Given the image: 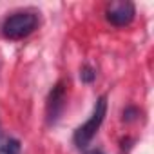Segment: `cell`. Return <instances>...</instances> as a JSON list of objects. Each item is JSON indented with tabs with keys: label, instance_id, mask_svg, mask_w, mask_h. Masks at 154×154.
Listing matches in <instances>:
<instances>
[{
	"label": "cell",
	"instance_id": "obj_1",
	"mask_svg": "<svg viewBox=\"0 0 154 154\" xmlns=\"http://www.w3.org/2000/svg\"><path fill=\"white\" fill-rule=\"evenodd\" d=\"M36 27H38V17L31 11H20L8 17L2 22L0 33L8 40H22L27 38Z\"/></svg>",
	"mask_w": 154,
	"mask_h": 154
},
{
	"label": "cell",
	"instance_id": "obj_2",
	"mask_svg": "<svg viewBox=\"0 0 154 154\" xmlns=\"http://www.w3.org/2000/svg\"><path fill=\"white\" fill-rule=\"evenodd\" d=\"M105 114H107V96H100L94 103V109H93V114L89 116V120L74 131L72 140L78 149H85L91 143V140L96 136L98 129L102 127Z\"/></svg>",
	"mask_w": 154,
	"mask_h": 154
},
{
	"label": "cell",
	"instance_id": "obj_3",
	"mask_svg": "<svg viewBox=\"0 0 154 154\" xmlns=\"http://www.w3.org/2000/svg\"><path fill=\"white\" fill-rule=\"evenodd\" d=\"M134 15H136V8H134L132 2H129V0H116V2H111L107 6V11H105L107 22L112 24L114 27L129 26L134 20Z\"/></svg>",
	"mask_w": 154,
	"mask_h": 154
},
{
	"label": "cell",
	"instance_id": "obj_4",
	"mask_svg": "<svg viewBox=\"0 0 154 154\" xmlns=\"http://www.w3.org/2000/svg\"><path fill=\"white\" fill-rule=\"evenodd\" d=\"M63 109H65V82H58L47 96V123L49 125L56 123Z\"/></svg>",
	"mask_w": 154,
	"mask_h": 154
},
{
	"label": "cell",
	"instance_id": "obj_5",
	"mask_svg": "<svg viewBox=\"0 0 154 154\" xmlns=\"http://www.w3.org/2000/svg\"><path fill=\"white\" fill-rule=\"evenodd\" d=\"M22 143L8 134H0V154H20Z\"/></svg>",
	"mask_w": 154,
	"mask_h": 154
},
{
	"label": "cell",
	"instance_id": "obj_6",
	"mask_svg": "<svg viewBox=\"0 0 154 154\" xmlns=\"http://www.w3.org/2000/svg\"><path fill=\"white\" fill-rule=\"evenodd\" d=\"M80 78H82L84 84H93L94 78H96V72H94V69L91 65H84L82 71H80Z\"/></svg>",
	"mask_w": 154,
	"mask_h": 154
},
{
	"label": "cell",
	"instance_id": "obj_7",
	"mask_svg": "<svg viewBox=\"0 0 154 154\" xmlns=\"http://www.w3.org/2000/svg\"><path fill=\"white\" fill-rule=\"evenodd\" d=\"M134 114H136V109L129 107V109H125V111H123V120L131 122V120H134Z\"/></svg>",
	"mask_w": 154,
	"mask_h": 154
},
{
	"label": "cell",
	"instance_id": "obj_8",
	"mask_svg": "<svg viewBox=\"0 0 154 154\" xmlns=\"http://www.w3.org/2000/svg\"><path fill=\"white\" fill-rule=\"evenodd\" d=\"M85 154H103L102 150H98V149H93V150H87Z\"/></svg>",
	"mask_w": 154,
	"mask_h": 154
}]
</instances>
